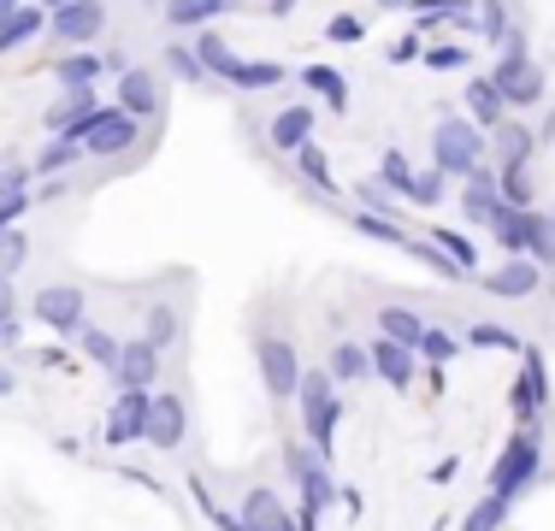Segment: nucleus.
Returning <instances> with one entry per match:
<instances>
[{
	"mask_svg": "<svg viewBox=\"0 0 555 531\" xmlns=\"http://www.w3.org/2000/svg\"><path fill=\"white\" fill-rule=\"evenodd\" d=\"M479 284L491 289V296H502V301H526V296L544 289V266L538 260H508V266H496V272H485Z\"/></svg>",
	"mask_w": 555,
	"mask_h": 531,
	"instance_id": "2eb2a0df",
	"label": "nucleus"
},
{
	"mask_svg": "<svg viewBox=\"0 0 555 531\" xmlns=\"http://www.w3.org/2000/svg\"><path fill=\"white\" fill-rule=\"evenodd\" d=\"M373 178L385 183L390 195H402V202H408V195H414V159H408L402 148H385V154H378V171H373Z\"/></svg>",
	"mask_w": 555,
	"mask_h": 531,
	"instance_id": "c85d7f7f",
	"label": "nucleus"
},
{
	"mask_svg": "<svg viewBox=\"0 0 555 531\" xmlns=\"http://www.w3.org/2000/svg\"><path fill=\"white\" fill-rule=\"evenodd\" d=\"M491 83H496V95H502L508 113H526V106H538L550 95V77H544V65H538V60H496Z\"/></svg>",
	"mask_w": 555,
	"mask_h": 531,
	"instance_id": "1a4fd4ad",
	"label": "nucleus"
},
{
	"mask_svg": "<svg viewBox=\"0 0 555 531\" xmlns=\"http://www.w3.org/2000/svg\"><path fill=\"white\" fill-rule=\"evenodd\" d=\"M36 7H42V12H60V7H72V0H36Z\"/></svg>",
	"mask_w": 555,
	"mask_h": 531,
	"instance_id": "052dcab7",
	"label": "nucleus"
},
{
	"mask_svg": "<svg viewBox=\"0 0 555 531\" xmlns=\"http://www.w3.org/2000/svg\"><path fill=\"white\" fill-rule=\"evenodd\" d=\"M426 65H431V72H467V48L438 42V48H426Z\"/></svg>",
	"mask_w": 555,
	"mask_h": 531,
	"instance_id": "603ef678",
	"label": "nucleus"
},
{
	"mask_svg": "<svg viewBox=\"0 0 555 531\" xmlns=\"http://www.w3.org/2000/svg\"><path fill=\"white\" fill-rule=\"evenodd\" d=\"M42 30H48V12L42 7H18L7 24H0V53H18L24 42H36Z\"/></svg>",
	"mask_w": 555,
	"mask_h": 531,
	"instance_id": "a878e982",
	"label": "nucleus"
},
{
	"mask_svg": "<svg viewBox=\"0 0 555 531\" xmlns=\"http://www.w3.org/2000/svg\"><path fill=\"white\" fill-rule=\"evenodd\" d=\"M142 342H154V349H166V342H178V308H171V301H154V308H149V325H142Z\"/></svg>",
	"mask_w": 555,
	"mask_h": 531,
	"instance_id": "a19ab883",
	"label": "nucleus"
},
{
	"mask_svg": "<svg viewBox=\"0 0 555 531\" xmlns=\"http://www.w3.org/2000/svg\"><path fill=\"white\" fill-rule=\"evenodd\" d=\"M77 342H83V354H89V361H95V366H118V349H125V342H118L113 337V331H101V325H83V331H77Z\"/></svg>",
	"mask_w": 555,
	"mask_h": 531,
	"instance_id": "4c0bfd02",
	"label": "nucleus"
},
{
	"mask_svg": "<svg viewBox=\"0 0 555 531\" xmlns=\"http://www.w3.org/2000/svg\"><path fill=\"white\" fill-rule=\"evenodd\" d=\"M190 496L202 502V514H207V520H214L219 531H248V520H243V514H231V508H224V502H219L214 490L202 484V478H190Z\"/></svg>",
	"mask_w": 555,
	"mask_h": 531,
	"instance_id": "ea45409f",
	"label": "nucleus"
},
{
	"mask_svg": "<svg viewBox=\"0 0 555 531\" xmlns=\"http://www.w3.org/2000/svg\"><path fill=\"white\" fill-rule=\"evenodd\" d=\"M137 118L130 113H118V106H101L95 118H89L83 130H77V148H83L89 159H118V154H130L137 148Z\"/></svg>",
	"mask_w": 555,
	"mask_h": 531,
	"instance_id": "0eeeda50",
	"label": "nucleus"
},
{
	"mask_svg": "<svg viewBox=\"0 0 555 531\" xmlns=\"http://www.w3.org/2000/svg\"><path fill=\"white\" fill-rule=\"evenodd\" d=\"M48 36H60L72 53L95 48L107 36V0H72V7L48 12Z\"/></svg>",
	"mask_w": 555,
	"mask_h": 531,
	"instance_id": "6e6552de",
	"label": "nucleus"
},
{
	"mask_svg": "<svg viewBox=\"0 0 555 531\" xmlns=\"http://www.w3.org/2000/svg\"><path fill=\"white\" fill-rule=\"evenodd\" d=\"M390 60H396V65H408V60H426V36H420V30L396 36V42H390Z\"/></svg>",
	"mask_w": 555,
	"mask_h": 531,
	"instance_id": "5fc2aeb1",
	"label": "nucleus"
},
{
	"mask_svg": "<svg viewBox=\"0 0 555 531\" xmlns=\"http://www.w3.org/2000/svg\"><path fill=\"white\" fill-rule=\"evenodd\" d=\"M485 130L467 125V113H449L431 125V166L443 171V178H467L473 166H485Z\"/></svg>",
	"mask_w": 555,
	"mask_h": 531,
	"instance_id": "20e7f679",
	"label": "nucleus"
},
{
	"mask_svg": "<svg viewBox=\"0 0 555 531\" xmlns=\"http://www.w3.org/2000/svg\"><path fill=\"white\" fill-rule=\"evenodd\" d=\"M373 372L390 384V390H414V372H420V354L414 349H402V342H390V337H373Z\"/></svg>",
	"mask_w": 555,
	"mask_h": 531,
	"instance_id": "a211bd4d",
	"label": "nucleus"
},
{
	"mask_svg": "<svg viewBox=\"0 0 555 531\" xmlns=\"http://www.w3.org/2000/svg\"><path fill=\"white\" fill-rule=\"evenodd\" d=\"M461 106H467V125H479L485 137H491L496 125H508V106H502V95H496L491 77H467V89H461Z\"/></svg>",
	"mask_w": 555,
	"mask_h": 531,
	"instance_id": "aec40b11",
	"label": "nucleus"
},
{
	"mask_svg": "<svg viewBox=\"0 0 555 531\" xmlns=\"http://www.w3.org/2000/svg\"><path fill=\"white\" fill-rule=\"evenodd\" d=\"M502 212V190H496V166H473L461 178V219L467 224H496Z\"/></svg>",
	"mask_w": 555,
	"mask_h": 531,
	"instance_id": "4468645a",
	"label": "nucleus"
},
{
	"mask_svg": "<svg viewBox=\"0 0 555 531\" xmlns=\"http://www.w3.org/2000/svg\"><path fill=\"white\" fill-rule=\"evenodd\" d=\"M267 7H272V18H289V12L301 7V0H267Z\"/></svg>",
	"mask_w": 555,
	"mask_h": 531,
	"instance_id": "4d7b16f0",
	"label": "nucleus"
},
{
	"mask_svg": "<svg viewBox=\"0 0 555 531\" xmlns=\"http://www.w3.org/2000/svg\"><path fill=\"white\" fill-rule=\"evenodd\" d=\"M95 113H101L95 89H60V101L42 113V130H48V137H65V142H77V130H83Z\"/></svg>",
	"mask_w": 555,
	"mask_h": 531,
	"instance_id": "ddd939ff",
	"label": "nucleus"
},
{
	"mask_svg": "<svg viewBox=\"0 0 555 531\" xmlns=\"http://www.w3.org/2000/svg\"><path fill=\"white\" fill-rule=\"evenodd\" d=\"M325 372H332V384H354V378H366V372H373V354H366L361 342H337L332 361H325Z\"/></svg>",
	"mask_w": 555,
	"mask_h": 531,
	"instance_id": "c756f323",
	"label": "nucleus"
},
{
	"mask_svg": "<svg viewBox=\"0 0 555 531\" xmlns=\"http://www.w3.org/2000/svg\"><path fill=\"white\" fill-rule=\"evenodd\" d=\"M420 361H431V366H449V361H461V342L449 337V331H438V325H426V337H420Z\"/></svg>",
	"mask_w": 555,
	"mask_h": 531,
	"instance_id": "79ce46f5",
	"label": "nucleus"
},
{
	"mask_svg": "<svg viewBox=\"0 0 555 531\" xmlns=\"http://www.w3.org/2000/svg\"><path fill=\"white\" fill-rule=\"evenodd\" d=\"M496 190H502V207H532V171L526 166H496Z\"/></svg>",
	"mask_w": 555,
	"mask_h": 531,
	"instance_id": "58836bf2",
	"label": "nucleus"
},
{
	"mask_svg": "<svg viewBox=\"0 0 555 531\" xmlns=\"http://www.w3.org/2000/svg\"><path fill=\"white\" fill-rule=\"evenodd\" d=\"M373 7H385V12H402V7H414V0H373Z\"/></svg>",
	"mask_w": 555,
	"mask_h": 531,
	"instance_id": "bf43d9fd",
	"label": "nucleus"
},
{
	"mask_svg": "<svg viewBox=\"0 0 555 531\" xmlns=\"http://www.w3.org/2000/svg\"><path fill=\"white\" fill-rule=\"evenodd\" d=\"M354 195H361V212H378V219H396V195H390L378 178H366Z\"/></svg>",
	"mask_w": 555,
	"mask_h": 531,
	"instance_id": "de8ad7c7",
	"label": "nucleus"
},
{
	"mask_svg": "<svg viewBox=\"0 0 555 531\" xmlns=\"http://www.w3.org/2000/svg\"><path fill=\"white\" fill-rule=\"evenodd\" d=\"M313 125H320V118H313V106L296 101V106H284V113L267 125V142H272L278 154H301L313 142Z\"/></svg>",
	"mask_w": 555,
	"mask_h": 531,
	"instance_id": "f3484780",
	"label": "nucleus"
},
{
	"mask_svg": "<svg viewBox=\"0 0 555 531\" xmlns=\"http://www.w3.org/2000/svg\"><path fill=\"white\" fill-rule=\"evenodd\" d=\"M118 113H130L137 125H149V118H160L166 113V89H160V77L154 72H142V65H125L118 72Z\"/></svg>",
	"mask_w": 555,
	"mask_h": 531,
	"instance_id": "9b49d317",
	"label": "nucleus"
},
{
	"mask_svg": "<svg viewBox=\"0 0 555 531\" xmlns=\"http://www.w3.org/2000/svg\"><path fill=\"white\" fill-rule=\"evenodd\" d=\"M166 72H171V77H183V83H202V77H207V72H202V60H195V48H183V42H171V48H166Z\"/></svg>",
	"mask_w": 555,
	"mask_h": 531,
	"instance_id": "49530a36",
	"label": "nucleus"
},
{
	"mask_svg": "<svg viewBox=\"0 0 555 531\" xmlns=\"http://www.w3.org/2000/svg\"><path fill=\"white\" fill-rule=\"evenodd\" d=\"M491 148H496V166H526V159H532V148H538V130H526L520 118L508 113V125L491 130Z\"/></svg>",
	"mask_w": 555,
	"mask_h": 531,
	"instance_id": "4be33fe9",
	"label": "nucleus"
},
{
	"mask_svg": "<svg viewBox=\"0 0 555 531\" xmlns=\"http://www.w3.org/2000/svg\"><path fill=\"white\" fill-rule=\"evenodd\" d=\"M18 7H24V0H0V24H7L12 12H18Z\"/></svg>",
	"mask_w": 555,
	"mask_h": 531,
	"instance_id": "13d9d810",
	"label": "nucleus"
},
{
	"mask_svg": "<svg viewBox=\"0 0 555 531\" xmlns=\"http://www.w3.org/2000/svg\"><path fill=\"white\" fill-rule=\"evenodd\" d=\"M301 83H308V95H320L332 113H349V77L337 72V65H325V60H313L308 72H301Z\"/></svg>",
	"mask_w": 555,
	"mask_h": 531,
	"instance_id": "5701e85b",
	"label": "nucleus"
},
{
	"mask_svg": "<svg viewBox=\"0 0 555 531\" xmlns=\"http://www.w3.org/2000/svg\"><path fill=\"white\" fill-rule=\"evenodd\" d=\"M508 508H514V502H502V496L485 490V496L461 514V531H502V526H508Z\"/></svg>",
	"mask_w": 555,
	"mask_h": 531,
	"instance_id": "473e14b6",
	"label": "nucleus"
},
{
	"mask_svg": "<svg viewBox=\"0 0 555 531\" xmlns=\"http://www.w3.org/2000/svg\"><path fill=\"white\" fill-rule=\"evenodd\" d=\"M550 236H555V212H550Z\"/></svg>",
	"mask_w": 555,
	"mask_h": 531,
	"instance_id": "e2e57ef3",
	"label": "nucleus"
},
{
	"mask_svg": "<svg viewBox=\"0 0 555 531\" xmlns=\"http://www.w3.org/2000/svg\"><path fill=\"white\" fill-rule=\"evenodd\" d=\"M366 36V24L354 18V12H337V18H325V42H337V48H354Z\"/></svg>",
	"mask_w": 555,
	"mask_h": 531,
	"instance_id": "09e8293b",
	"label": "nucleus"
},
{
	"mask_svg": "<svg viewBox=\"0 0 555 531\" xmlns=\"http://www.w3.org/2000/svg\"><path fill=\"white\" fill-rule=\"evenodd\" d=\"M30 212V195H18V202H0V236L7 231H18V219Z\"/></svg>",
	"mask_w": 555,
	"mask_h": 531,
	"instance_id": "6e6d98bb",
	"label": "nucleus"
},
{
	"mask_svg": "<svg viewBox=\"0 0 555 531\" xmlns=\"http://www.w3.org/2000/svg\"><path fill=\"white\" fill-rule=\"evenodd\" d=\"M378 337L402 342V349H420V337H426V319L414 308H378Z\"/></svg>",
	"mask_w": 555,
	"mask_h": 531,
	"instance_id": "bb28decb",
	"label": "nucleus"
},
{
	"mask_svg": "<svg viewBox=\"0 0 555 531\" xmlns=\"http://www.w3.org/2000/svg\"><path fill=\"white\" fill-rule=\"evenodd\" d=\"M30 313L42 319L48 331H60V337H77V331L89 325V301H83L77 284H42L36 301H30Z\"/></svg>",
	"mask_w": 555,
	"mask_h": 531,
	"instance_id": "9d476101",
	"label": "nucleus"
},
{
	"mask_svg": "<svg viewBox=\"0 0 555 531\" xmlns=\"http://www.w3.org/2000/svg\"><path fill=\"white\" fill-rule=\"evenodd\" d=\"M248 520V531H301L296 526V514H289V502H278V490H248L243 496V508H236Z\"/></svg>",
	"mask_w": 555,
	"mask_h": 531,
	"instance_id": "6ab92c4d",
	"label": "nucleus"
},
{
	"mask_svg": "<svg viewBox=\"0 0 555 531\" xmlns=\"http://www.w3.org/2000/svg\"><path fill=\"white\" fill-rule=\"evenodd\" d=\"M236 0H166V24L171 30H202V24L224 18Z\"/></svg>",
	"mask_w": 555,
	"mask_h": 531,
	"instance_id": "393cba45",
	"label": "nucleus"
},
{
	"mask_svg": "<svg viewBox=\"0 0 555 531\" xmlns=\"http://www.w3.org/2000/svg\"><path fill=\"white\" fill-rule=\"evenodd\" d=\"M491 236L502 243V255H508V260H538L544 272L555 266L550 212H538V207H502V212H496V224H491Z\"/></svg>",
	"mask_w": 555,
	"mask_h": 531,
	"instance_id": "f257e3e1",
	"label": "nucleus"
},
{
	"mask_svg": "<svg viewBox=\"0 0 555 531\" xmlns=\"http://www.w3.org/2000/svg\"><path fill=\"white\" fill-rule=\"evenodd\" d=\"M24 260H30V236H24V231H7V236H0V277L12 284V272H18Z\"/></svg>",
	"mask_w": 555,
	"mask_h": 531,
	"instance_id": "a18cd8bd",
	"label": "nucleus"
},
{
	"mask_svg": "<svg viewBox=\"0 0 555 531\" xmlns=\"http://www.w3.org/2000/svg\"><path fill=\"white\" fill-rule=\"evenodd\" d=\"M30 178H36L30 166H0V202H18V195L30 190Z\"/></svg>",
	"mask_w": 555,
	"mask_h": 531,
	"instance_id": "864d4df0",
	"label": "nucleus"
},
{
	"mask_svg": "<svg viewBox=\"0 0 555 531\" xmlns=\"http://www.w3.org/2000/svg\"><path fill=\"white\" fill-rule=\"evenodd\" d=\"M18 342V308H12V284L0 277V349Z\"/></svg>",
	"mask_w": 555,
	"mask_h": 531,
	"instance_id": "3c124183",
	"label": "nucleus"
},
{
	"mask_svg": "<svg viewBox=\"0 0 555 531\" xmlns=\"http://www.w3.org/2000/svg\"><path fill=\"white\" fill-rule=\"evenodd\" d=\"M0 396H12V372H0Z\"/></svg>",
	"mask_w": 555,
	"mask_h": 531,
	"instance_id": "680f3d73",
	"label": "nucleus"
},
{
	"mask_svg": "<svg viewBox=\"0 0 555 531\" xmlns=\"http://www.w3.org/2000/svg\"><path fill=\"white\" fill-rule=\"evenodd\" d=\"M538 472H544V437L538 431H508L502 455L491 461V496L520 502L526 490L538 484Z\"/></svg>",
	"mask_w": 555,
	"mask_h": 531,
	"instance_id": "f03ea898",
	"label": "nucleus"
},
{
	"mask_svg": "<svg viewBox=\"0 0 555 531\" xmlns=\"http://www.w3.org/2000/svg\"><path fill=\"white\" fill-rule=\"evenodd\" d=\"M296 407H301V437H308V449H320V455L332 461L337 419H343V402H337V384H332V372H301Z\"/></svg>",
	"mask_w": 555,
	"mask_h": 531,
	"instance_id": "7ed1b4c3",
	"label": "nucleus"
},
{
	"mask_svg": "<svg viewBox=\"0 0 555 531\" xmlns=\"http://www.w3.org/2000/svg\"><path fill=\"white\" fill-rule=\"evenodd\" d=\"M431 243H438L443 255L455 260L467 277H479V248H473V236H467V231H449V224H438V231H431Z\"/></svg>",
	"mask_w": 555,
	"mask_h": 531,
	"instance_id": "72a5a7b5",
	"label": "nucleus"
},
{
	"mask_svg": "<svg viewBox=\"0 0 555 531\" xmlns=\"http://www.w3.org/2000/svg\"><path fill=\"white\" fill-rule=\"evenodd\" d=\"M113 378H118V390H154V378H160V349L142 342V337L125 342V349H118Z\"/></svg>",
	"mask_w": 555,
	"mask_h": 531,
	"instance_id": "dca6fc26",
	"label": "nucleus"
},
{
	"mask_svg": "<svg viewBox=\"0 0 555 531\" xmlns=\"http://www.w3.org/2000/svg\"><path fill=\"white\" fill-rule=\"evenodd\" d=\"M284 77H289V72H284V60H236L224 83L243 89V95H260V89H278Z\"/></svg>",
	"mask_w": 555,
	"mask_h": 531,
	"instance_id": "b1692460",
	"label": "nucleus"
},
{
	"mask_svg": "<svg viewBox=\"0 0 555 531\" xmlns=\"http://www.w3.org/2000/svg\"><path fill=\"white\" fill-rule=\"evenodd\" d=\"M255 361H260V384H267V396L272 402H296V390H301V354H296V342L289 337H260L255 342Z\"/></svg>",
	"mask_w": 555,
	"mask_h": 531,
	"instance_id": "423d86ee",
	"label": "nucleus"
},
{
	"mask_svg": "<svg viewBox=\"0 0 555 531\" xmlns=\"http://www.w3.org/2000/svg\"><path fill=\"white\" fill-rule=\"evenodd\" d=\"M195 60H202V72H207V77H231L236 53L224 48V36H219V30H202V36H195Z\"/></svg>",
	"mask_w": 555,
	"mask_h": 531,
	"instance_id": "f704fd0d",
	"label": "nucleus"
},
{
	"mask_svg": "<svg viewBox=\"0 0 555 531\" xmlns=\"http://www.w3.org/2000/svg\"><path fill=\"white\" fill-rule=\"evenodd\" d=\"M508 414H514V431H538V419L550 414V361L532 342L520 349V372L508 384Z\"/></svg>",
	"mask_w": 555,
	"mask_h": 531,
	"instance_id": "39448f33",
	"label": "nucleus"
},
{
	"mask_svg": "<svg viewBox=\"0 0 555 531\" xmlns=\"http://www.w3.org/2000/svg\"><path fill=\"white\" fill-rule=\"evenodd\" d=\"M296 166H301V178H308V190H325V202L337 195V178H332V154L320 148V142H308V148L296 154Z\"/></svg>",
	"mask_w": 555,
	"mask_h": 531,
	"instance_id": "2f4dec72",
	"label": "nucleus"
},
{
	"mask_svg": "<svg viewBox=\"0 0 555 531\" xmlns=\"http://www.w3.org/2000/svg\"><path fill=\"white\" fill-rule=\"evenodd\" d=\"M467 342H473V349H496V354H520V349H526V342L514 337L508 325H473Z\"/></svg>",
	"mask_w": 555,
	"mask_h": 531,
	"instance_id": "37998d69",
	"label": "nucleus"
},
{
	"mask_svg": "<svg viewBox=\"0 0 555 531\" xmlns=\"http://www.w3.org/2000/svg\"><path fill=\"white\" fill-rule=\"evenodd\" d=\"M473 18H479V36H491V42L508 36V7L502 0H473Z\"/></svg>",
	"mask_w": 555,
	"mask_h": 531,
	"instance_id": "c03bdc74",
	"label": "nucleus"
},
{
	"mask_svg": "<svg viewBox=\"0 0 555 531\" xmlns=\"http://www.w3.org/2000/svg\"><path fill=\"white\" fill-rule=\"evenodd\" d=\"M95 77H101V53H95V48L65 53V60L54 65V83H60V89H95Z\"/></svg>",
	"mask_w": 555,
	"mask_h": 531,
	"instance_id": "cd10ccee",
	"label": "nucleus"
},
{
	"mask_svg": "<svg viewBox=\"0 0 555 531\" xmlns=\"http://www.w3.org/2000/svg\"><path fill=\"white\" fill-rule=\"evenodd\" d=\"M183 431H190V414H183V396H154L149 414V443L154 449H178Z\"/></svg>",
	"mask_w": 555,
	"mask_h": 531,
	"instance_id": "412c9836",
	"label": "nucleus"
},
{
	"mask_svg": "<svg viewBox=\"0 0 555 531\" xmlns=\"http://www.w3.org/2000/svg\"><path fill=\"white\" fill-rule=\"evenodd\" d=\"M408 255H414L420 266H426V272H438V277H443V284H473V277H467V272H461V266H455V260H449V255H443V248H438V243H431V236H426V243H420V236H408Z\"/></svg>",
	"mask_w": 555,
	"mask_h": 531,
	"instance_id": "7c9ffc66",
	"label": "nucleus"
},
{
	"mask_svg": "<svg viewBox=\"0 0 555 531\" xmlns=\"http://www.w3.org/2000/svg\"><path fill=\"white\" fill-rule=\"evenodd\" d=\"M149 414H154V390H118L113 414H107V443H149Z\"/></svg>",
	"mask_w": 555,
	"mask_h": 531,
	"instance_id": "f8f14e48",
	"label": "nucleus"
},
{
	"mask_svg": "<svg viewBox=\"0 0 555 531\" xmlns=\"http://www.w3.org/2000/svg\"><path fill=\"white\" fill-rule=\"evenodd\" d=\"M443 171L438 166H431V171H414V195H408V202H420V207H438L443 202Z\"/></svg>",
	"mask_w": 555,
	"mask_h": 531,
	"instance_id": "8fccbe9b",
	"label": "nucleus"
},
{
	"mask_svg": "<svg viewBox=\"0 0 555 531\" xmlns=\"http://www.w3.org/2000/svg\"><path fill=\"white\" fill-rule=\"evenodd\" d=\"M349 224H354L361 236H373V243H385V248H408V231H402L396 219H378V212H361V207H354Z\"/></svg>",
	"mask_w": 555,
	"mask_h": 531,
	"instance_id": "e433bc0d",
	"label": "nucleus"
},
{
	"mask_svg": "<svg viewBox=\"0 0 555 531\" xmlns=\"http://www.w3.org/2000/svg\"><path fill=\"white\" fill-rule=\"evenodd\" d=\"M77 159H83V148H77V142H65V137H48L30 171H36V178H60V171H65V166H77Z\"/></svg>",
	"mask_w": 555,
	"mask_h": 531,
	"instance_id": "c9c22d12",
	"label": "nucleus"
}]
</instances>
